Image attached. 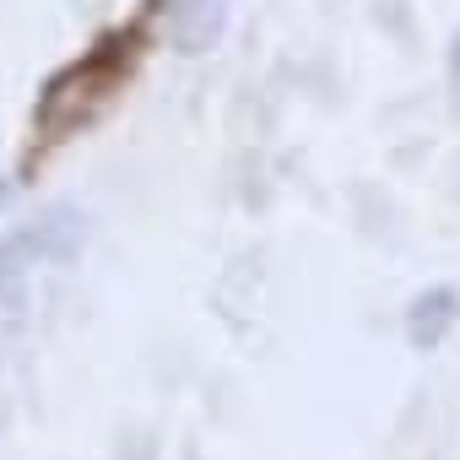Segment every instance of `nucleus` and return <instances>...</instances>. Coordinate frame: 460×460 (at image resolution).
Returning <instances> with one entry per match:
<instances>
[{
    "mask_svg": "<svg viewBox=\"0 0 460 460\" xmlns=\"http://www.w3.org/2000/svg\"><path fill=\"white\" fill-rule=\"evenodd\" d=\"M87 239V217L71 206L44 211L39 222L17 227L0 239V304L6 309H28V282L39 266H66Z\"/></svg>",
    "mask_w": 460,
    "mask_h": 460,
    "instance_id": "1",
    "label": "nucleus"
},
{
    "mask_svg": "<svg viewBox=\"0 0 460 460\" xmlns=\"http://www.w3.org/2000/svg\"><path fill=\"white\" fill-rule=\"evenodd\" d=\"M114 82H119V60H114V55H93L87 66H71L66 76H55V82L44 87L39 119H44L49 130H66V125L87 119L93 103H98L103 93H114Z\"/></svg>",
    "mask_w": 460,
    "mask_h": 460,
    "instance_id": "2",
    "label": "nucleus"
},
{
    "mask_svg": "<svg viewBox=\"0 0 460 460\" xmlns=\"http://www.w3.org/2000/svg\"><path fill=\"white\" fill-rule=\"evenodd\" d=\"M455 320H460V293H455V288H428V293H417L411 309H406V341H411L417 352H433V347L455 331Z\"/></svg>",
    "mask_w": 460,
    "mask_h": 460,
    "instance_id": "3",
    "label": "nucleus"
},
{
    "mask_svg": "<svg viewBox=\"0 0 460 460\" xmlns=\"http://www.w3.org/2000/svg\"><path fill=\"white\" fill-rule=\"evenodd\" d=\"M449 76L460 82V39H455V55H449Z\"/></svg>",
    "mask_w": 460,
    "mask_h": 460,
    "instance_id": "4",
    "label": "nucleus"
}]
</instances>
